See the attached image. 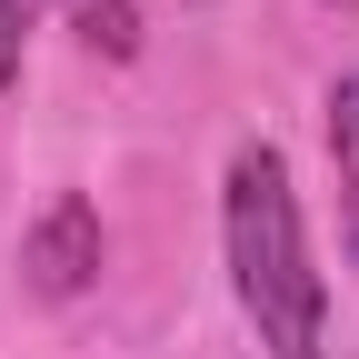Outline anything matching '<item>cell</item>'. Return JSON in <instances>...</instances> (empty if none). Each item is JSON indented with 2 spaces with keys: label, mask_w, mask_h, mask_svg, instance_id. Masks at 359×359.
Wrapping results in <instances>:
<instances>
[{
  "label": "cell",
  "mask_w": 359,
  "mask_h": 359,
  "mask_svg": "<svg viewBox=\"0 0 359 359\" xmlns=\"http://www.w3.org/2000/svg\"><path fill=\"white\" fill-rule=\"evenodd\" d=\"M219 259H230V299L269 359H330V280L309 269V219L269 140H240L219 170Z\"/></svg>",
  "instance_id": "obj_1"
},
{
  "label": "cell",
  "mask_w": 359,
  "mask_h": 359,
  "mask_svg": "<svg viewBox=\"0 0 359 359\" xmlns=\"http://www.w3.org/2000/svg\"><path fill=\"white\" fill-rule=\"evenodd\" d=\"M100 259H110L100 210H90L80 190H50V210L20 230V290L30 299H80L90 280H100Z\"/></svg>",
  "instance_id": "obj_2"
},
{
  "label": "cell",
  "mask_w": 359,
  "mask_h": 359,
  "mask_svg": "<svg viewBox=\"0 0 359 359\" xmlns=\"http://www.w3.org/2000/svg\"><path fill=\"white\" fill-rule=\"evenodd\" d=\"M330 160H339V219H349V250H359V70L330 80Z\"/></svg>",
  "instance_id": "obj_3"
},
{
  "label": "cell",
  "mask_w": 359,
  "mask_h": 359,
  "mask_svg": "<svg viewBox=\"0 0 359 359\" xmlns=\"http://www.w3.org/2000/svg\"><path fill=\"white\" fill-rule=\"evenodd\" d=\"M60 11L100 60H140V0H60Z\"/></svg>",
  "instance_id": "obj_4"
},
{
  "label": "cell",
  "mask_w": 359,
  "mask_h": 359,
  "mask_svg": "<svg viewBox=\"0 0 359 359\" xmlns=\"http://www.w3.org/2000/svg\"><path fill=\"white\" fill-rule=\"evenodd\" d=\"M20 50H30V0H0V90L20 80Z\"/></svg>",
  "instance_id": "obj_5"
},
{
  "label": "cell",
  "mask_w": 359,
  "mask_h": 359,
  "mask_svg": "<svg viewBox=\"0 0 359 359\" xmlns=\"http://www.w3.org/2000/svg\"><path fill=\"white\" fill-rule=\"evenodd\" d=\"M339 11H359V0H339Z\"/></svg>",
  "instance_id": "obj_6"
}]
</instances>
